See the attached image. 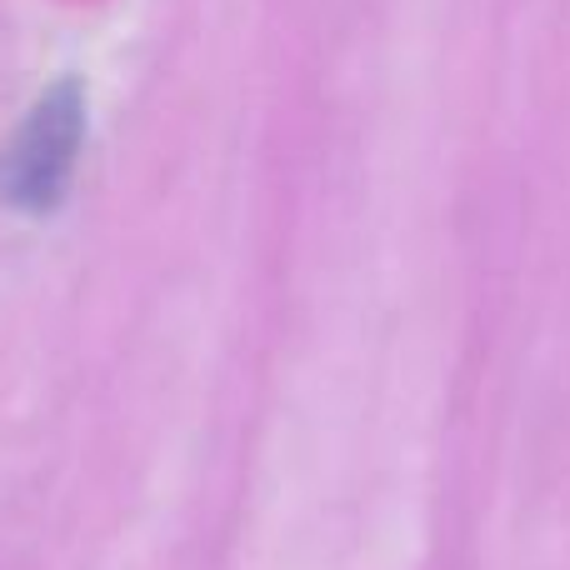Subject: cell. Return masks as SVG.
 Masks as SVG:
<instances>
[{
    "label": "cell",
    "instance_id": "obj_1",
    "mask_svg": "<svg viewBox=\"0 0 570 570\" xmlns=\"http://www.w3.org/2000/svg\"><path fill=\"white\" fill-rule=\"evenodd\" d=\"M86 146V86L80 76L50 80L0 150V206L16 216H56L70 196Z\"/></svg>",
    "mask_w": 570,
    "mask_h": 570
}]
</instances>
